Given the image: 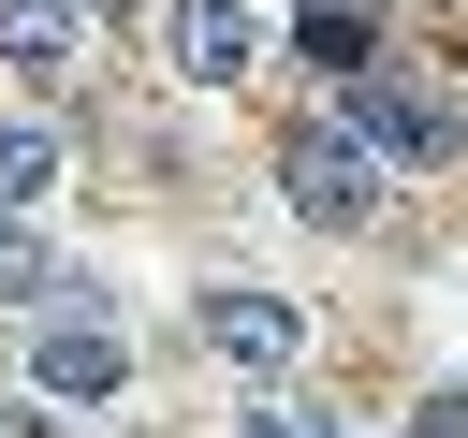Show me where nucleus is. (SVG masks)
Segmentation results:
<instances>
[{
  "instance_id": "obj_10",
  "label": "nucleus",
  "mask_w": 468,
  "mask_h": 438,
  "mask_svg": "<svg viewBox=\"0 0 468 438\" xmlns=\"http://www.w3.org/2000/svg\"><path fill=\"white\" fill-rule=\"evenodd\" d=\"M410 438H468V394H424V409H410Z\"/></svg>"
},
{
  "instance_id": "obj_5",
  "label": "nucleus",
  "mask_w": 468,
  "mask_h": 438,
  "mask_svg": "<svg viewBox=\"0 0 468 438\" xmlns=\"http://www.w3.org/2000/svg\"><path fill=\"white\" fill-rule=\"evenodd\" d=\"M161 73L234 88V73H249V15H234V0H161Z\"/></svg>"
},
{
  "instance_id": "obj_2",
  "label": "nucleus",
  "mask_w": 468,
  "mask_h": 438,
  "mask_svg": "<svg viewBox=\"0 0 468 438\" xmlns=\"http://www.w3.org/2000/svg\"><path fill=\"white\" fill-rule=\"evenodd\" d=\"M351 131H366V161L380 175H453L468 161V102L453 88H424V73H351V102H336Z\"/></svg>"
},
{
  "instance_id": "obj_8",
  "label": "nucleus",
  "mask_w": 468,
  "mask_h": 438,
  "mask_svg": "<svg viewBox=\"0 0 468 438\" xmlns=\"http://www.w3.org/2000/svg\"><path fill=\"white\" fill-rule=\"evenodd\" d=\"M73 15L88 0H0V58L15 73H73Z\"/></svg>"
},
{
  "instance_id": "obj_11",
  "label": "nucleus",
  "mask_w": 468,
  "mask_h": 438,
  "mask_svg": "<svg viewBox=\"0 0 468 438\" xmlns=\"http://www.w3.org/2000/svg\"><path fill=\"white\" fill-rule=\"evenodd\" d=\"M0 438H58V423H44V409H29V394H0Z\"/></svg>"
},
{
  "instance_id": "obj_7",
  "label": "nucleus",
  "mask_w": 468,
  "mask_h": 438,
  "mask_svg": "<svg viewBox=\"0 0 468 438\" xmlns=\"http://www.w3.org/2000/svg\"><path fill=\"white\" fill-rule=\"evenodd\" d=\"M292 44H307L336 88H351V73H380V15H366V0H307V15H292Z\"/></svg>"
},
{
  "instance_id": "obj_4",
  "label": "nucleus",
  "mask_w": 468,
  "mask_h": 438,
  "mask_svg": "<svg viewBox=\"0 0 468 438\" xmlns=\"http://www.w3.org/2000/svg\"><path fill=\"white\" fill-rule=\"evenodd\" d=\"M190 336H205V350H219L234 380H292V350H307V321H292L278 292H234V277H219V292L190 307Z\"/></svg>"
},
{
  "instance_id": "obj_6",
  "label": "nucleus",
  "mask_w": 468,
  "mask_h": 438,
  "mask_svg": "<svg viewBox=\"0 0 468 438\" xmlns=\"http://www.w3.org/2000/svg\"><path fill=\"white\" fill-rule=\"evenodd\" d=\"M0 307H102V292H88V263L29 234V204H0Z\"/></svg>"
},
{
  "instance_id": "obj_9",
  "label": "nucleus",
  "mask_w": 468,
  "mask_h": 438,
  "mask_svg": "<svg viewBox=\"0 0 468 438\" xmlns=\"http://www.w3.org/2000/svg\"><path fill=\"white\" fill-rule=\"evenodd\" d=\"M44 175H58V131L0 117V204H44Z\"/></svg>"
},
{
  "instance_id": "obj_3",
  "label": "nucleus",
  "mask_w": 468,
  "mask_h": 438,
  "mask_svg": "<svg viewBox=\"0 0 468 438\" xmlns=\"http://www.w3.org/2000/svg\"><path fill=\"white\" fill-rule=\"evenodd\" d=\"M132 380V336L102 321V307H44V336H29V394L44 409H102Z\"/></svg>"
},
{
  "instance_id": "obj_1",
  "label": "nucleus",
  "mask_w": 468,
  "mask_h": 438,
  "mask_svg": "<svg viewBox=\"0 0 468 438\" xmlns=\"http://www.w3.org/2000/svg\"><path fill=\"white\" fill-rule=\"evenodd\" d=\"M278 190H292V219H307L322 248H351V234L380 219V161H366L351 117H292V131H278Z\"/></svg>"
}]
</instances>
